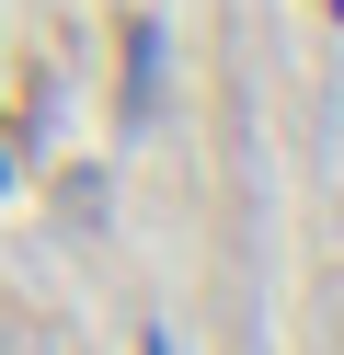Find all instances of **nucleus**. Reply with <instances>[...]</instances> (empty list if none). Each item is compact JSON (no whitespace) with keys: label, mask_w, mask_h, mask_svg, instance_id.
Returning a JSON list of instances; mask_svg holds the SVG:
<instances>
[]
</instances>
